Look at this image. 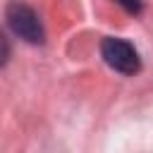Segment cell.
<instances>
[{
    "label": "cell",
    "mask_w": 153,
    "mask_h": 153,
    "mask_svg": "<svg viewBox=\"0 0 153 153\" xmlns=\"http://www.w3.org/2000/svg\"><path fill=\"white\" fill-rule=\"evenodd\" d=\"M100 55L105 60V65L124 76H131L141 69V60H139V53L136 48L124 41V38H117V36H108L103 38L100 43Z\"/></svg>",
    "instance_id": "obj_1"
},
{
    "label": "cell",
    "mask_w": 153,
    "mask_h": 153,
    "mask_svg": "<svg viewBox=\"0 0 153 153\" xmlns=\"http://www.w3.org/2000/svg\"><path fill=\"white\" fill-rule=\"evenodd\" d=\"M7 24H10V29H12L22 41H26V43L38 45V43H43V38H45V31H43V24H41L38 14H36L29 5H24V2H12V5L7 7Z\"/></svg>",
    "instance_id": "obj_2"
},
{
    "label": "cell",
    "mask_w": 153,
    "mask_h": 153,
    "mask_svg": "<svg viewBox=\"0 0 153 153\" xmlns=\"http://www.w3.org/2000/svg\"><path fill=\"white\" fill-rule=\"evenodd\" d=\"M10 55H12V45H10V38L5 36V31H0V67H5V65H7Z\"/></svg>",
    "instance_id": "obj_3"
},
{
    "label": "cell",
    "mask_w": 153,
    "mask_h": 153,
    "mask_svg": "<svg viewBox=\"0 0 153 153\" xmlns=\"http://www.w3.org/2000/svg\"><path fill=\"white\" fill-rule=\"evenodd\" d=\"M127 12H131V14H136V12H141V0H117Z\"/></svg>",
    "instance_id": "obj_4"
}]
</instances>
